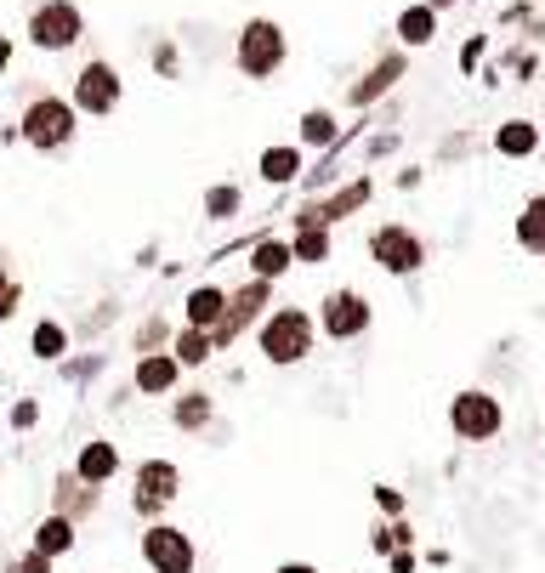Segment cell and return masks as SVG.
<instances>
[{
	"mask_svg": "<svg viewBox=\"0 0 545 573\" xmlns=\"http://www.w3.org/2000/svg\"><path fill=\"white\" fill-rule=\"evenodd\" d=\"M364 256H370L375 273L415 278V273L432 267V239H426L421 227H409V222H375L370 233H364Z\"/></svg>",
	"mask_w": 545,
	"mask_h": 573,
	"instance_id": "obj_5",
	"label": "cell"
},
{
	"mask_svg": "<svg viewBox=\"0 0 545 573\" xmlns=\"http://www.w3.org/2000/svg\"><path fill=\"white\" fill-rule=\"evenodd\" d=\"M301 171H307V154H301L296 142H267L262 154H256V182L262 188H296Z\"/></svg>",
	"mask_w": 545,
	"mask_h": 573,
	"instance_id": "obj_19",
	"label": "cell"
},
{
	"mask_svg": "<svg viewBox=\"0 0 545 573\" xmlns=\"http://www.w3.org/2000/svg\"><path fill=\"white\" fill-rule=\"evenodd\" d=\"M6 420H12V432H29V426H40V403L35 398H18Z\"/></svg>",
	"mask_w": 545,
	"mask_h": 573,
	"instance_id": "obj_41",
	"label": "cell"
},
{
	"mask_svg": "<svg viewBox=\"0 0 545 573\" xmlns=\"http://www.w3.org/2000/svg\"><path fill=\"white\" fill-rule=\"evenodd\" d=\"M74 347V335L63 318H35V330H29V352H35L40 364H63Z\"/></svg>",
	"mask_w": 545,
	"mask_h": 573,
	"instance_id": "obj_28",
	"label": "cell"
},
{
	"mask_svg": "<svg viewBox=\"0 0 545 573\" xmlns=\"http://www.w3.org/2000/svg\"><path fill=\"white\" fill-rule=\"evenodd\" d=\"M511 244L523 250L528 261H545V193H528L517 216H511Z\"/></svg>",
	"mask_w": 545,
	"mask_h": 573,
	"instance_id": "obj_22",
	"label": "cell"
},
{
	"mask_svg": "<svg viewBox=\"0 0 545 573\" xmlns=\"http://www.w3.org/2000/svg\"><path fill=\"white\" fill-rule=\"evenodd\" d=\"M273 573H324V568H318V562H301V556H290V562H279Z\"/></svg>",
	"mask_w": 545,
	"mask_h": 573,
	"instance_id": "obj_46",
	"label": "cell"
},
{
	"mask_svg": "<svg viewBox=\"0 0 545 573\" xmlns=\"http://www.w3.org/2000/svg\"><path fill=\"white\" fill-rule=\"evenodd\" d=\"M74 137H80V114H74V103L63 91H35V97L23 103V114H18V142L23 148H35V154H63V148H74Z\"/></svg>",
	"mask_w": 545,
	"mask_h": 573,
	"instance_id": "obj_4",
	"label": "cell"
},
{
	"mask_svg": "<svg viewBox=\"0 0 545 573\" xmlns=\"http://www.w3.org/2000/svg\"><path fill=\"white\" fill-rule=\"evenodd\" d=\"M188 369L176 364V352H137V364H131V392L137 398H171L176 386H182Z\"/></svg>",
	"mask_w": 545,
	"mask_h": 573,
	"instance_id": "obj_16",
	"label": "cell"
},
{
	"mask_svg": "<svg viewBox=\"0 0 545 573\" xmlns=\"http://www.w3.org/2000/svg\"><path fill=\"white\" fill-rule=\"evenodd\" d=\"M540 148H545V125L528 120V114H511V120H500L489 131V154L506 159V165H528Z\"/></svg>",
	"mask_w": 545,
	"mask_h": 573,
	"instance_id": "obj_15",
	"label": "cell"
},
{
	"mask_svg": "<svg viewBox=\"0 0 545 573\" xmlns=\"http://www.w3.org/2000/svg\"><path fill=\"white\" fill-rule=\"evenodd\" d=\"M176 500H182V466L165 460V454L137 460V471H131V511H137L142 522H154V517H165Z\"/></svg>",
	"mask_w": 545,
	"mask_h": 573,
	"instance_id": "obj_12",
	"label": "cell"
},
{
	"mask_svg": "<svg viewBox=\"0 0 545 573\" xmlns=\"http://www.w3.org/2000/svg\"><path fill=\"white\" fill-rule=\"evenodd\" d=\"M318 318V341H330V347H352V341H364L375 330V301L358 290V284H330L313 307Z\"/></svg>",
	"mask_w": 545,
	"mask_h": 573,
	"instance_id": "obj_6",
	"label": "cell"
},
{
	"mask_svg": "<svg viewBox=\"0 0 545 573\" xmlns=\"http://www.w3.org/2000/svg\"><path fill=\"white\" fill-rule=\"evenodd\" d=\"M398 148H404V131L370 125V131H364V142H358V154H364V171H375L381 159H398Z\"/></svg>",
	"mask_w": 545,
	"mask_h": 573,
	"instance_id": "obj_34",
	"label": "cell"
},
{
	"mask_svg": "<svg viewBox=\"0 0 545 573\" xmlns=\"http://www.w3.org/2000/svg\"><path fill=\"white\" fill-rule=\"evenodd\" d=\"M489 52H494V35H460V46H455V74L460 80H477V69L489 63Z\"/></svg>",
	"mask_w": 545,
	"mask_h": 573,
	"instance_id": "obj_32",
	"label": "cell"
},
{
	"mask_svg": "<svg viewBox=\"0 0 545 573\" xmlns=\"http://www.w3.org/2000/svg\"><path fill=\"white\" fill-rule=\"evenodd\" d=\"M233 69L245 74L250 86L279 80L290 69V35H284V23L267 18V12H250L239 23V35H233Z\"/></svg>",
	"mask_w": 545,
	"mask_h": 573,
	"instance_id": "obj_2",
	"label": "cell"
},
{
	"mask_svg": "<svg viewBox=\"0 0 545 573\" xmlns=\"http://www.w3.org/2000/svg\"><path fill=\"white\" fill-rule=\"evenodd\" d=\"M426 171H432V165H398V171H392V188H398V193H421Z\"/></svg>",
	"mask_w": 545,
	"mask_h": 573,
	"instance_id": "obj_40",
	"label": "cell"
},
{
	"mask_svg": "<svg viewBox=\"0 0 545 573\" xmlns=\"http://www.w3.org/2000/svg\"><path fill=\"white\" fill-rule=\"evenodd\" d=\"M12 562H18V573H52V568H57L52 556H46V551H35V545H29L23 556H12Z\"/></svg>",
	"mask_w": 545,
	"mask_h": 573,
	"instance_id": "obj_44",
	"label": "cell"
},
{
	"mask_svg": "<svg viewBox=\"0 0 545 573\" xmlns=\"http://www.w3.org/2000/svg\"><path fill=\"white\" fill-rule=\"evenodd\" d=\"M381 562H387V573H415L421 568V551H415V545H398V551H387Z\"/></svg>",
	"mask_w": 545,
	"mask_h": 573,
	"instance_id": "obj_42",
	"label": "cell"
},
{
	"mask_svg": "<svg viewBox=\"0 0 545 573\" xmlns=\"http://www.w3.org/2000/svg\"><path fill=\"white\" fill-rule=\"evenodd\" d=\"M171 426L182 437H205L216 426V398L205 386H176L171 392Z\"/></svg>",
	"mask_w": 545,
	"mask_h": 573,
	"instance_id": "obj_20",
	"label": "cell"
},
{
	"mask_svg": "<svg viewBox=\"0 0 545 573\" xmlns=\"http://www.w3.org/2000/svg\"><path fill=\"white\" fill-rule=\"evenodd\" d=\"M23 313V278L0 267V324H12Z\"/></svg>",
	"mask_w": 545,
	"mask_h": 573,
	"instance_id": "obj_37",
	"label": "cell"
},
{
	"mask_svg": "<svg viewBox=\"0 0 545 573\" xmlns=\"http://www.w3.org/2000/svg\"><path fill=\"white\" fill-rule=\"evenodd\" d=\"M500 432H506V403L489 386H460L449 398V437L455 443L483 449V443H500Z\"/></svg>",
	"mask_w": 545,
	"mask_h": 573,
	"instance_id": "obj_8",
	"label": "cell"
},
{
	"mask_svg": "<svg viewBox=\"0 0 545 573\" xmlns=\"http://www.w3.org/2000/svg\"><path fill=\"white\" fill-rule=\"evenodd\" d=\"M69 103L80 120H114L125 103V74L108 63V57H86L69 80Z\"/></svg>",
	"mask_w": 545,
	"mask_h": 573,
	"instance_id": "obj_10",
	"label": "cell"
},
{
	"mask_svg": "<svg viewBox=\"0 0 545 573\" xmlns=\"http://www.w3.org/2000/svg\"><path fill=\"white\" fill-rule=\"evenodd\" d=\"M477 80H483V91H500V86H506V69H500V63L489 57V63L477 69Z\"/></svg>",
	"mask_w": 545,
	"mask_h": 573,
	"instance_id": "obj_45",
	"label": "cell"
},
{
	"mask_svg": "<svg viewBox=\"0 0 545 573\" xmlns=\"http://www.w3.org/2000/svg\"><path fill=\"white\" fill-rule=\"evenodd\" d=\"M250 347L267 369H301L318 352V318L313 307H296V301H273L262 313V324L250 330Z\"/></svg>",
	"mask_w": 545,
	"mask_h": 573,
	"instance_id": "obj_1",
	"label": "cell"
},
{
	"mask_svg": "<svg viewBox=\"0 0 545 573\" xmlns=\"http://www.w3.org/2000/svg\"><path fill=\"white\" fill-rule=\"evenodd\" d=\"M137 556H142V568L148 573H199V539L188 534V528L165 522V517L142 522Z\"/></svg>",
	"mask_w": 545,
	"mask_h": 573,
	"instance_id": "obj_11",
	"label": "cell"
},
{
	"mask_svg": "<svg viewBox=\"0 0 545 573\" xmlns=\"http://www.w3.org/2000/svg\"><path fill=\"white\" fill-rule=\"evenodd\" d=\"M335 137H341V114H335V108L313 103V108H301V114H296V148H301L307 159L324 154Z\"/></svg>",
	"mask_w": 545,
	"mask_h": 573,
	"instance_id": "obj_23",
	"label": "cell"
},
{
	"mask_svg": "<svg viewBox=\"0 0 545 573\" xmlns=\"http://www.w3.org/2000/svg\"><path fill=\"white\" fill-rule=\"evenodd\" d=\"M279 301V284L273 278H239L228 290V313H222V324L211 330V341H216V352H233L239 341H250V330L262 324V313Z\"/></svg>",
	"mask_w": 545,
	"mask_h": 573,
	"instance_id": "obj_9",
	"label": "cell"
},
{
	"mask_svg": "<svg viewBox=\"0 0 545 573\" xmlns=\"http://www.w3.org/2000/svg\"><path fill=\"white\" fill-rule=\"evenodd\" d=\"M438 35H443V18L426 6V0H409V6L392 12V46H404V52H426Z\"/></svg>",
	"mask_w": 545,
	"mask_h": 573,
	"instance_id": "obj_17",
	"label": "cell"
},
{
	"mask_svg": "<svg viewBox=\"0 0 545 573\" xmlns=\"http://www.w3.org/2000/svg\"><path fill=\"white\" fill-rule=\"evenodd\" d=\"M370 500L381 517H409V500H404V488H392V483H375L370 488Z\"/></svg>",
	"mask_w": 545,
	"mask_h": 573,
	"instance_id": "obj_38",
	"label": "cell"
},
{
	"mask_svg": "<svg viewBox=\"0 0 545 573\" xmlns=\"http://www.w3.org/2000/svg\"><path fill=\"white\" fill-rule=\"evenodd\" d=\"M171 335H176V324L154 307V313L142 318L137 330H131V352H165V347H171Z\"/></svg>",
	"mask_w": 545,
	"mask_h": 573,
	"instance_id": "obj_33",
	"label": "cell"
},
{
	"mask_svg": "<svg viewBox=\"0 0 545 573\" xmlns=\"http://www.w3.org/2000/svg\"><path fill=\"white\" fill-rule=\"evenodd\" d=\"M199 216H205V227L239 222V216H245V188H239V182H211L205 199H199Z\"/></svg>",
	"mask_w": 545,
	"mask_h": 573,
	"instance_id": "obj_26",
	"label": "cell"
},
{
	"mask_svg": "<svg viewBox=\"0 0 545 573\" xmlns=\"http://www.w3.org/2000/svg\"><path fill=\"white\" fill-rule=\"evenodd\" d=\"M472 154H483V137H477V131H449V137L432 148V165H438V171H455L460 159H472Z\"/></svg>",
	"mask_w": 545,
	"mask_h": 573,
	"instance_id": "obj_31",
	"label": "cell"
},
{
	"mask_svg": "<svg viewBox=\"0 0 545 573\" xmlns=\"http://www.w3.org/2000/svg\"><path fill=\"white\" fill-rule=\"evenodd\" d=\"M6 573H18V562H6Z\"/></svg>",
	"mask_w": 545,
	"mask_h": 573,
	"instance_id": "obj_51",
	"label": "cell"
},
{
	"mask_svg": "<svg viewBox=\"0 0 545 573\" xmlns=\"http://www.w3.org/2000/svg\"><path fill=\"white\" fill-rule=\"evenodd\" d=\"M103 364H108L103 352H86V358H63V364H57V369H63V375H69L74 386H86V381H91V375H97V369H103Z\"/></svg>",
	"mask_w": 545,
	"mask_h": 573,
	"instance_id": "obj_39",
	"label": "cell"
},
{
	"mask_svg": "<svg viewBox=\"0 0 545 573\" xmlns=\"http://www.w3.org/2000/svg\"><path fill=\"white\" fill-rule=\"evenodd\" d=\"M12 57H18V40H12V35H0V74L12 69Z\"/></svg>",
	"mask_w": 545,
	"mask_h": 573,
	"instance_id": "obj_47",
	"label": "cell"
},
{
	"mask_svg": "<svg viewBox=\"0 0 545 573\" xmlns=\"http://www.w3.org/2000/svg\"><path fill=\"white\" fill-rule=\"evenodd\" d=\"M296 267H330L335 261V227H290Z\"/></svg>",
	"mask_w": 545,
	"mask_h": 573,
	"instance_id": "obj_27",
	"label": "cell"
},
{
	"mask_svg": "<svg viewBox=\"0 0 545 573\" xmlns=\"http://www.w3.org/2000/svg\"><path fill=\"white\" fill-rule=\"evenodd\" d=\"M228 313V284H216V278H199L188 284V296H182V324H199V330H216Z\"/></svg>",
	"mask_w": 545,
	"mask_h": 573,
	"instance_id": "obj_21",
	"label": "cell"
},
{
	"mask_svg": "<svg viewBox=\"0 0 545 573\" xmlns=\"http://www.w3.org/2000/svg\"><path fill=\"white\" fill-rule=\"evenodd\" d=\"M18 142V125H0V148H12Z\"/></svg>",
	"mask_w": 545,
	"mask_h": 573,
	"instance_id": "obj_50",
	"label": "cell"
},
{
	"mask_svg": "<svg viewBox=\"0 0 545 573\" xmlns=\"http://www.w3.org/2000/svg\"><path fill=\"white\" fill-rule=\"evenodd\" d=\"M494 63L506 69V86H534L540 80V46H528V40H511Z\"/></svg>",
	"mask_w": 545,
	"mask_h": 573,
	"instance_id": "obj_30",
	"label": "cell"
},
{
	"mask_svg": "<svg viewBox=\"0 0 545 573\" xmlns=\"http://www.w3.org/2000/svg\"><path fill=\"white\" fill-rule=\"evenodd\" d=\"M534 18V0H506L500 6V29H517V23H528Z\"/></svg>",
	"mask_w": 545,
	"mask_h": 573,
	"instance_id": "obj_43",
	"label": "cell"
},
{
	"mask_svg": "<svg viewBox=\"0 0 545 573\" xmlns=\"http://www.w3.org/2000/svg\"><path fill=\"white\" fill-rule=\"evenodd\" d=\"M148 69H154L159 80H182V46H176L171 35H159L154 52H148Z\"/></svg>",
	"mask_w": 545,
	"mask_h": 573,
	"instance_id": "obj_36",
	"label": "cell"
},
{
	"mask_svg": "<svg viewBox=\"0 0 545 573\" xmlns=\"http://www.w3.org/2000/svg\"><path fill=\"white\" fill-rule=\"evenodd\" d=\"M398 545H415V522L409 517H381V528L370 534V551L387 556V551H398Z\"/></svg>",
	"mask_w": 545,
	"mask_h": 573,
	"instance_id": "obj_35",
	"label": "cell"
},
{
	"mask_svg": "<svg viewBox=\"0 0 545 573\" xmlns=\"http://www.w3.org/2000/svg\"><path fill=\"white\" fill-rule=\"evenodd\" d=\"M426 6H432L438 18H449V12H460V6H466V0H426Z\"/></svg>",
	"mask_w": 545,
	"mask_h": 573,
	"instance_id": "obj_49",
	"label": "cell"
},
{
	"mask_svg": "<svg viewBox=\"0 0 545 573\" xmlns=\"http://www.w3.org/2000/svg\"><path fill=\"white\" fill-rule=\"evenodd\" d=\"M97 505H103V488L80 483L74 471H57V483H52V511H63V517H74V522H86V517H97Z\"/></svg>",
	"mask_w": 545,
	"mask_h": 573,
	"instance_id": "obj_24",
	"label": "cell"
},
{
	"mask_svg": "<svg viewBox=\"0 0 545 573\" xmlns=\"http://www.w3.org/2000/svg\"><path fill=\"white\" fill-rule=\"evenodd\" d=\"M375 193H381V182H375L370 171H347L335 188L301 199L296 216H290V227H335V233H341L352 216H364V210L375 205Z\"/></svg>",
	"mask_w": 545,
	"mask_h": 573,
	"instance_id": "obj_3",
	"label": "cell"
},
{
	"mask_svg": "<svg viewBox=\"0 0 545 573\" xmlns=\"http://www.w3.org/2000/svg\"><path fill=\"white\" fill-rule=\"evenodd\" d=\"M69 471L80 477V483H91V488H108L125 471V454H120V443H108V437H86Z\"/></svg>",
	"mask_w": 545,
	"mask_h": 573,
	"instance_id": "obj_18",
	"label": "cell"
},
{
	"mask_svg": "<svg viewBox=\"0 0 545 573\" xmlns=\"http://www.w3.org/2000/svg\"><path fill=\"white\" fill-rule=\"evenodd\" d=\"M409 63H415V52H404V46H381V52L370 57V69L358 74L347 86V114H364V108H375V103H387L392 91L409 80Z\"/></svg>",
	"mask_w": 545,
	"mask_h": 573,
	"instance_id": "obj_13",
	"label": "cell"
},
{
	"mask_svg": "<svg viewBox=\"0 0 545 573\" xmlns=\"http://www.w3.org/2000/svg\"><path fill=\"white\" fill-rule=\"evenodd\" d=\"M137 267H159V244H142V250H137Z\"/></svg>",
	"mask_w": 545,
	"mask_h": 573,
	"instance_id": "obj_48",
	"label": "cell"
},
{
	"mask_svg": "<svg viewBox=\"0 0 545 573\" xmlns=\"http://www.w3.org/2000/svg\"><path fill=\"white\" fill-rule=\"evenodd\" d=\"M35 551H46L57 562V556H69L74 545H80V522L74 517H63V511H46V517L35 522V539H29Z\"/></svg>",
	"mask_w": 545,
	"mask_h": 573,
	"instance_id": "obj_25",
	"label": "cell"
},
{
	"mask_svg": "<svg viewBox=\"0 0 545 573\" xmlns=\"http://www.w3.org/2000/svg\"><path fill=\"white\" fill-rule=\"evenodd\" d=\"M171 352H176V364L182 369H205L216 358V341H211V330H199V324H176Z\"/></svg>",
	"mask_w": 545,
	"mask_h": 573,
	"instance_id": "obj_29",
	"label": "cell"
},
{
	"mask_svg": "<svg viewBox=\"0 0 545 573\" xmlns=\"http://www.w3.org/2000/svg\"><path fill=\"white\" fill-rule=\"evenodd\" d=\"M245 273H250V278H273V284H284V278L296 273V250H290V233H279V227H262V233L245 244Z\"/></svg>",
	"mask_w": 545,
	"mask_h": 573,
	"instance_id": "obj_14",
	"label": "cell"
},
{
	"mask_svg": "<svg viewBox=\"0 0 545 573\" xmlns=\"http://www.w3.org/2000/svg\"><path fill=\"white\" fill-rule=\"evenodd\" d=\"M23 40L40 57H69L86 40V6L80 0H35L23 18Z\"/></svg>",
	"mask_w": 545,
	"mask_h": 573,
	"instance_id": "obj_7",
	"label": "cell"
}]
</instances>
